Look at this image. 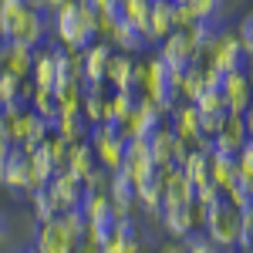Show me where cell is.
Here are the masks:
<instances>
[{
    "label": "cell",
    "mask_w": 253,
    "mask_h": 253,
    "mask_svg": "<svg viewBox=\"0 0 253 253\" xmlns=\"http://www.w3.org/2000/svg\"><path fill=\"white\" fill-rule=\"evenodd\" d=\"M203 233H206V240L216 243L219 250H236V240H240V210H236L233 203L219 199L216 206L206 210Z\"/></svg>",
    "instance_id": "obj_1"
},
{
    "label": "cell",
    "mask_w": 253,
    "mask_h": 253,
    "mask_svg": "<svg viewBox=\"0 0 253 253\" xmlns=\"http://www.w3.org/2000/svg\"><path fill=\"white\" fill-rule=\"evenodd\" d=\"M162 223L166 230L179 240H189L193 233H203V223H206V206L199 203H182V206H166L162 210Z\"/></svg>",
    "instance_id": "obj_2"
},
{
    "label": "cell",
    "mask_w": 253,
    "mask_h": 253,
    "mask_svg": "<svg viewBox=\"0 0 253 253\" xmlns=\"http://www.w3.org/2000/svg\"><path fill=\"white\" fill-rule=\"evenodd\" d=\"M149 149H152V162L159 169H179L186 162V156H189V149L172 135L169 125H159L156 132L149 135Z\"/></svg>",
    "instance_id": "obj_3"
},
{
    "label": "cell",
    "mask_w": 253,
    "mask_h": 253,
    "mask_svg": "<svg viewBox=\"0 0 253 253\" xmlns=\"http://www.w3.org/2000/svg\"><path fill=\"white\" fill-rule=\"evenodd\" d=\"M34 250L38 253H78L81 243L71 236V230L64 226V219L54 216V219L41 223L38 236H34Z\"/></svg>",
    "instance_id": "obj_4"
},
{
    "label": "cell",
    "mask_w": 253,
    "mask_h": 253,
    "mask_svg": "<svg viewBox=\"0 0 253 253\" xmlns=\"http://www.w3.org/2000/svg\"><path fill=\"white\" fill-rule=\"evenodd\" d=\"M219 95L226 101V112H233V115H243L247 108H250L253 101V84L247 78V71L240 68V71H226L223 75V84H219Z\"/></svg>",
    "instance_id": "obj_5"
},
{
    "label": "cell",
    "mask_w": 253,
    "mask_h": 253,
    "mask_svg": "<svg viewBox=\"0 0 253 253\" xmlns=\"http://www.w3.org/2000/svg\"><path fill=\"white\" fill-rule=\"evenodd\" d=\"M172 135L186 145V149H196L199 142H203V125H199V112H196L193 101H182V105H175L172 112Z\"/></svg>",
    "instance_id": "obj_6"
},
{
    "label": "cell",
    "mask_w": 253,
    "mask_h": 253,
    "mask_svg": "<svg viewBox=\"0 0 253 253\" xmlns=\"http://www.w3.org/2000/svg\"><path fill=\"white\" fill-rule=\"evenodd\" d=\"M159 58L166 61L169 68H175V71H182L186 64H193L196 61V41H193V34H189V27H186V31H172L169 38L162 41Z\"/></svg>",
    "instance_id": "obj_7"
},
{
    "label": "cell",
    "mask_w": 253,
    "mask_h": 253,
    "mask_svg": "<svg viewBox=\"0 0 253 253\" xmlns=\"http://www.w3.org/2000/svg\"><path fill=\"white\" fill-rule=\"evenodd\" d=\"M247 125H243V115H233V112H226V118H223V128L216 132L210 142H213V152H219V156H236L243 145H247Z\"/></svg>",
    "instance_id": "obj_8"
},
{
    "label": "cell",
    "mask_w": 253,
    "mask_h": 253,
    "mask_svg": "<svg viewBox=\"0 0 253 253\" xmlns=\"http://www.w3.org/2000/svg\"><path fill=\"white\" fill-rule=\"evenodd\" d=\"M7 38L14 41V44H24V47H34L38 41H44V20H41L38 7H20L17 10V20H14V27H10V34Z\"/></svg>",
    "instance_id": "obj_9"
},
{
    "label": "cell",
    "mask_w": 253,
    "mask_h": 253,
    "mask_svg": "<svg viewBox=\"0 0 253 253\" xmlns=\"http://www.w3.org/2000/svg\"><path fill=\"white\" fill-rule=\"evenodd\" d=\"M135 189H138V203H142L149 213L162 216V206H166V169L145 172L135 182Z\"/></svg>",
    "instance_id": "obj_10"
},
{
    "label": "cell",
    "mask_w": 253,
    "mask_h": 253,
    "mask_svg": "<svg viewBox=\"0 0 253 253\" xmlns=\"http://www.w3.org/2000/svg\"><path fill=\"white\" fill-rule=\"evenodd\" d=\"M51 196L58 199L61 213H68V210H81V203H84V196H88V189H84V182H81L75 172H64L54 179V186H51Z\"/></svg>",
    "instance_id": "obj_11"
},
{
    "label": "cell",
    "mask_w": 253,
    "mask_h": 253,
    "mask_svg": "<svg viewBox=\"0 0 253 253\" xmlns=\"http://www.w3.org/2000/svg\"><path fill=\"white\" fill-rule=\"evenodd\" d=\"M108 199L118 213H132V206L138 203V189H135V179L128 172H112V182H108Z\"/></svg>",
    "instance_id": "obj_12"
},
{
    "label": "cell",
    "mask_w": 253,
    "mask_h": 253,
    "mask_svg": "<svg viewBox=\"0 0 253 253\" xmlns=\"http://www.w3.org/2000/svg\"><path fill=\"white\" fill-rule=\"evenodd\" d=\"M172 31H179V24H175V0H152L149 41H166Z\"/></svg>",
    "instance_id": "obj_13"
},
{
    "label": "cell",
    "mask_w": 253,
    "mask_h": 253,
    "mask_svg": "<svg viewBox=\"0 0 253 253\" xmlns=\"http://www.w3.org/2000/svg\"><path fill=\"white\" fill-rule=\"evenodd\" d=\"M196 199V186L182 169H166V206H182ZM162 206V210H166Z\"/></svg>",
    "instance_id": "obj_14"
},
{
    "label": "cell",
    "mask_w": 253,
    "mask_h": 253,
    "mask_svg": "<svg viewBox=\"0 0 253 253\" xmlns=\"http://www.w3.org/2000/svg\"><path fill=\"white\" fill-rule=\"evenodd\" d=\"M108 61H112V47H108V44H88V51L81 54L84 78L101 84V81H105V71H108Z\"/></svg>",
    "instance_id": "obj_15"
},
{
    "label": "cell",
    "mask_w": 253,
    "mask_h": 253,
    "mask_svg": "<svg viewBox=\"0 0 253 253\" xmlns=\"http://www.w3.org/2000/svg\"><path fill=\"white\" fill-rule=\"evenodd\" d=\"M0 64H3V75H10V78H24V75H31V68H34L31 47H24V44H14V41H10V47L0 54Z\"/></svg>",
    "instance_id": "obj_16"
},
{
    "label": "cell",
    "mask_w": 253,
    "mask_h": 253,
    "mask_svg": "<svg viewBox=\"0 0 253 253\" xmlns=\"http://www.w3.org/2000/svg\"><path fill=\"white\" fill-rule=\"evenodd\" d=\"M223 199L233 203L236 210H250V206H253V175H247L243 169H236L233 182L223 189Z\"/></svg>",
    "instance_id": "obj_17"
},
{
    "label": "cell",
    "mask_w": 253,
    "mask_h": 253,
    "mask_svg": "<svg viewBox=\"0 0 253 253\" xmlns=\"http://www.w3.org/2000/svg\"><path fill=\"white\" fill-rule=\"evenodd\" d=\"M236 169H240V166H236V156H219V152L210 156V182L219 186V189H226V186L233 182Z\"/></svg>",
    "instance_id": "obj_18"
},
{
    "label": "cell",
    "mask_w": 253,
    "mask_h": 253,
    "mask_svg": "<svg viewBox=\"0 0 253 253\" xmlns=\"http://www.w3.org/2000/svg\"><path fill=\"white\" fill-rule=\"evenodd\" d=\"M182 3H186L193 24H210L219 14V7H223V0H182Z\"/></svg>",
    "instance_id": "obj_19"
},
{
    "label": "cell",
    "mask_w": 253,
    "mask_h": 253,
    "mask_svg": "<svg viewBox=\"0 0 253 253\" xmlns=\"http://www.w3.org/2000/svg\"><path fill=\"white\" fill-rule=\"evenodd\" d=\"M236 250H243V253L253 250V206L250 210H240V240H236Z\"/></svg>",
    "instance_id": "obj_20"
},
{
    "label": "cell",
    "mask_w": 253,
    "mask_h": 253,
    "mask_svg": "<svg viewBox=\"0 0 253 253\" xmlns=\"http://www.w3.org/2000/svg\"><path fill=\"white\" fill-rule=\"evenodd\" d=\"M193 105H196V112H203V115H210V112H226V101H223V95H219V88L203 91Z\"/></svg>",
    "instance_id": "obj_21"
},
{
    "label": "cell",
    "mask_w": 253,
    "mask_h": 253,
    "mask_svg": "<svg viewBox=\"0 0 253 253\" xmlns=\"http://www.w3.org/2000/svg\"><path fill=\"white\" fill-rule=\"evenodd\" d=\"M233 34H236V41H240V47H243V54L250 58L253 54V14H247V17L240 20V27H236Z\"/></svg>",
    "instance_id": "obj_22"
},
{
    "label": "cell",
    "mask_w": 253,
    "mask_h": 253,
    "mask_svg": "<svg viewBox=\"0 0 253 253\" xmlns=\"http://www.w3.org/2000/svg\"><path fill=\"white\" fill-rule=\"evenodd\" d=\"M182 253H223L216 243L206 240V233H193L186 243H182Z\"/></svg>",
    "instance_id": "obj_23"
},
{
    "label": "cell",
    "mask_w": 253,
    "mask_h": 253,
    "mask_svg": "<svg viewBox=\"0 0 253 253\" xmlns=\"http://www.w3.org/2000/svg\"><path fill=\"white\" fill-rule=\"evenodd\" d=\"M219 199H223V189H219V186H213V182L196 186V203H199V206H206V210H210V206H216Z\"/></svg>",
    "instance_id": "obj_24"
},
{
    "label": "cell",
    "mask_w": 253,
    "mask_h": 253,
    "mask_svg": "<svg viewBox=\"0 0 253 253\" xmlns=\"http://www.w3.org/2000/svg\"><path fill=\"white\" fill-rule=\"evenodd\" d=\"M236 166H240L247 175H253V138H247V145L236 152Z\"/></svg>",
    "instance_id": "obj_25"
},
{
    "label": "cell",
    "mask_w": 253,
    "mask_h": 253,
    "mask_svg": "<svg viewBox=\"0 0 253 253\" xmlns=\"http://www.w3.org/2000/svg\"><path fill=\"white\" fill-rule=\"evenodd\" d=\"M243 125H247V135L253 138V101H250V108L243 112Z\"/></svg>",
    "instance_id": "obj_26"
},
{
    "label": "cell",
    "mask_w": 253,
    "mask_h": 253,
    "mask_svg": "<svg viewBox=\"0 0 253 253\" xmlns=\"http://www.w3.org/2000/svg\"><path fill=\"white\" fill-rule=\"evenodd\" d=\"M98 253H122V247H118L115 240H112V243H108V247H101V250H98Z\"/></svg>",
    "instance_id": "obj_27"
},
{
    "label": "cell",
    "mask_w": 253,
    "mask_h": 253,
    "mask_svg": "<svg viewBox=\"0 0 253 253\" xmlns=\"http://www.w3.org/2000/svg\"><path fill=\"white\" fill-rule=\"evenodd\" d=\"M243 71H247V78H250V84H253V54L247 58V68H243Z\"/></svg>",
    "instance_id": "obj_28"
},
{
    "label": "cell",
    "mask_w": 253,
    "mask_h": 253,
    "mask_svg": "<svg viewBox=\"0 0 253 253\" xmlns=\"http://www.w3.org/2000/svg\"><path fill=\"white\" fill-rule=\"evenodd\" d=\"M7 236H10V230H7V226L0 223V243H7Z\"/></svg>",
    "instance_id": "obj_29"
},
{
    "label": "cell",
    "mask_w": 253,
    "mask_h": 253,
    "mask_svg": "<svg viewBox=\"0 0 253 253\" xmlns=\"http://www.w3.org/2000/svg\"><path fill=\"white\" fill-rule=\"evenodd\" d=\"M44 3H54V7H61V3H68V0H44Z\"/></svg>",
    "instance_id": "obj_30"
},
{
    "label": "cell",
    "mask_w": 253,
    "mask_h": 253,
    "mask_svg": "<svg viewBox=\"0 0 253 253\" xmlns=\"http://www.w3.org/2000/svg\"><path fill=\"white\" fill-rule=\"evenodd\" d=\"M166 253H182V247H169V250H166Z\"/></svg>",
    "instance_id": "obj_31"
},
{
    "label": "cell",
    "mask_w": 253,
    "mask_h": 253,
    "mask_svg": "<svg viewBox=\"0 0 253 253\" xmlns=\"http://www.w3.org/2000/svg\"><path fill=\"white\" fill-rule=\"evenodd\" d=\"M78 253H98V250H95V247H88V250H78Z\"/></svg>",
    "instance_id": "obj_32"
},
{
    "label": "cell",
    "mask_w": 253,
    "mask_h": 253,
    "mask_svg": "<svg viewBox=\"0 0 253 253\" xmlns=\"http://www.w3.org/2000/svg\"><path fill=\"white\" fill-rule=\"evenodd\" d=\"M27 253H38V250H34V247H31V250H27Z\"/></svg>",
    "instance_id": "obj_33"
},
{
    "label": "cell",
    "mask_w": 253,
    "mask_h": 253,
    "mask_svg": "<svg viewBox=\"0 0 253 253\" xmlns=\"http://www.w3.org/2000/svg\"><path fill=\"white\" fill-rule=\"evenodd\" d=\"M250 253H253V250H250Z\"/></svg>",
    "instance_id": "obj_34"
}]
</instances>
